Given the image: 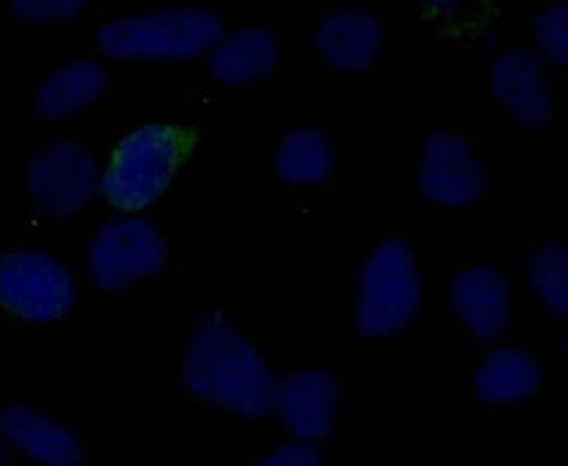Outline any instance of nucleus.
Returning <instances> with one entry per match:
<instances>
[{
  "mask_svg": "<svg viewBox=\"0 0 568 466\" xmlns=\"http://www.w3.org/2000/svg\"><path fill=\"white\" fill-rule=\"evenodd\" d=\"M385 40L383 21L367 11L327 13L315 29V48L341 71H367Z\"/></svg>",
  "mask_w": 568,
  "mask_h": 466,
  "instance_id": "obj_13",
  "label": "nucleus"
},
{
  "mask_svg": "<svg viewBox=\"0 0 568 466\" xmlns=\"http://www.w3.org/2000/svg\"><path fill=\"white\" fill-rule=\"evenodd\" d=\"M223 21L202 9H165L105 21L98 29V48L111 58L152 61V58H194L215 48Z\"/></svg>",
  "mask_w": 568,
  "mask_h": 466,
  "instance_id": "obj_3",
  "label": "nucleus"
},
{
  "mask_svg": "<svg viewBox=\"0 0 568 466\" xmlns=\"http://www.w3.org/2000/svg\"><path fill=\"white\" fill-rule=\"evenodd\" d=\"M422 283L412 246L383 242L364 262L356 291V327L362 336L385 338L404 331L417 315Z\"/></svg>",
  "mask_w": 568,
  "mask_h": 466,
  "instance_id": "obj_4",
  "label": "nucleus"
},
{
  "mask_svg": "<svg viewBox=\"0 0 568 466\" xmlns=\"http://www.w3.org/2000/svg\"><path fill=\"white\" fill-rule=\"evenodd\" d=\"M529 286L545 307L560 320L568 317V250L566 244H545L529 260Z\"/></svg>",
  "mask_w": 568,
  "mask_h": 466,
  "instance_id": "obj_18",
  "label": "nucleus"
},
{
  "mask_svg": "<svg viewBox=\"0 0 568 466\" xmlns=\"http://www.w3.org/2000/svg\"><path fill=\"white\" fill-rule=\"evenodd\" d=\"M454 307L462 323L477 338L493 341L508 327L511 317V291L504 275L487 265L466 267L456 275L450 288Z\"/></svg>",
  "mask_w": 568,
  "mask_h": 466,
  "instance_id": "obj_12",
  "label": "nucleus"
},
{
  "mask_svg": "<svg viewBox=\"0 0 568 466\" xmlns=\"http://www.w3.org/2000/svg\"><path fill=\"white\" fill-rule=\"evenodd\" d=\"M254 466H323V456L317 448L304 446V443H291V446L275 448Z\"/></svg>",
  "mask_w": 568,
  "mask_h": 466,
  "instance_id": "obj_21",
  "label": "nucleus"
},
{
  "mask_svg": "<svg viewBox=\"0 0 568 466\" xmlns=\"http://www.w3.org/2000/svg\"><path fill=\"white\" fill-rule=\"evenodd\" d=\"M82 0H13L11 13L29 24H55L77 17L82 9Z\"/></svg>",
  "mask_w": 568,
  "mask_h": 466,
  "instance_id": "obj_20",
  "label": "nucleus"
},
{
  "mask_svg": "<svg viewBox=\"0 0 568 466\" xmlns=\"http://www.w3.org/2000/svg\"><path fill=\"white\" fill-rule=\"evenodd\" d=\"M0 435L40 466H82V446L61 422L27 404L0 409Z\"/></svg>",
  "mask_w": 568,
  "mask_h": 466,
  "instance_id": "obj_11",
  "label": "nucleus"
},
{
  "mask_svg": "<svg viewBox=\"0 0 568 466\" xmlns=\"http://www.w3.org/2000/svg\"><path fill=\"white\" fill-rule=\"evenodd\" d=\"M333 171V148L317 129H296L275 150V173L288 184H320Z\"/></svg>",
  "mask_w": 568,
  "mask_h": 466,
  "instance_id": "obj_17",
  "label": "nucleus"
},
{
  "mask_svg": "<svg viewBox=\"0 0 568 466\" xmlns=\"http://www.w3.org/2000/svg\"><path fill=\"white\" fill-rule=\"evenodd\" d=\"M281 63V42L271 29L246 27L223 38L210 53V74L229 87L265 82Z\"/></svg>",
  "mask_w": 568,
  "mask_h": 466,
  "instance_id": "obj_14",
  "label": "nucleus"
},
{
  "mask_svg": "<svg viewBox=\"0 0 568 466\" xmlns=\"http://www.w3.org/2000/svg\"><path fill=\"white\" fill-rule=\"evenodd\" d=\"M0 304L29 323H55L77 304V283L48 254L13 252L0 257Z\"/></svg>",
  "mask_w": 568,
  "mask_h": 466,
  "instance_id": "obj_5",
  "label": "nucleus"
},
{
  "mask_svg": "<svg viewBox=\"0 0 568 466\" xmlns=\"http://www.w3.org/2000/svg\"><path fill=\"white\" fill-rule=\"evenodd\" d=\"M184 383L196 398L236 417L257 419L275 404L271 367L223 315L194 323L184 354Z\"/></svg>",
  "mask_w": 568,
  "mask_h": 466,
  "instance_id": "obj_1",
  "label": "nucleus"
},
{
  "mask_svg": "<svg viewBox=\"0 0 568 466\" xmlns=\"http://www.w3.org/2000/svg\"><path fill=\"white\" fill-rule=\"evenodd\" d=\"M87 260L100 288L121 291L163 271L169 244L150 221L123 217L94 233Z\"/></svg>",
  "mask_w": 568,
  "mask_h": 466,
  "instance_id": "obj_6",
  "label": "nucleus"
},
{
  "mask_svg": "<svg viewBox=\"0 0 568 466\" xmlns=\"http://www.w3.org/2000/svg\"><path fill=\"white\" fill-rule=\"evenodd\" d=\"M98 169L90 150L61 140L42 148L27 165V184L34 205L53 217H71L94 192Z\"/></svg>",
  "mask_w": 568,
  "mask_h": 466,
  "instance_id": "obj_7",
  "label": "nucleus"
},
{
  "mask_svg": "<svg viewBox=\"0 0 568 466\" xmlns=\"http://www.w3.org/2000/svg\"><path fill=\"white\" fill-rule=\"evenodd\" d=\"M419 189L435 205L462 207L487 189V171L464 136L438 131L422 144Z\"/></svg>",
  "mask_w": 568,
  "mask_h": 466,
  "instance_id": "obj_8",
  "label": "nucleus"
},
{
  "mask_svg": "<svg viewBox=\"0 0 568 466\" xmlns=\"http://www.w3.org/2000/svg\"><path fill=\"white\" fill-rule=\"evenodd\" d=\"M108 87V74L100 63L94 61H71L55 69L34 94V113L42 121H63L94 100L103 98Z\"/></svg>",
  "mask_w": 568,
  "mask_h": 466,
  "instance_id": "obj_15",
  "label": "nucleus"
},
{
  "mask_svg": "<svg viewBox=\"0 0 568 466\" xmlns=\"http://www.w3.org/2000/svg\"><path fill=\"white\" fill-rule=\"evenodd\" d=\"M542 369L535 356L521 348H495L479 364L475 396L485 404H514L540 391Z\"/></svg>",
  "mask_w": 568,
  "mask_h": 466,
  "instance_id": "obj_16",
  "label": "nucleus"
},
{
  "mask_svg": "<svg viewBox=\"0 0 568 466\" xmlns=\"http://www.w3.org/2000/svg\"><path fill=\"white\" fill-rule=\"evenodd\" d=\"M194 144V131L171 123H148L134 129L115 148L100 181L105 200L123 213L152 205L192 155Z\"/></svg>",
  "mask_w": 568,
  "mask_h": 466,
  "instance_id": "obj_2",
  "label": "nucleus"
},
{
  "mask_svg": "<svg viewBox=\"0 0 568 466\" xmlns=\"http://www.w3.org/2000/svg\"><path fill=\"white\" fill-rule=\"evenodd\" d=\"M275 404L291 433L304 440H320L336 425L338 383L320 369H304L275 385Z\"/></svg>",
  "mask_w": 568,
  "mask_h": 466,
  "instance_id": "obj_10",
  "label": "nucleus"
},
{
  "mask_svg": "<svg viewBox=\"0 0 568 466\" xmlns=\"http://www.w3.org/2000/svg\"><path fill=\"white\" fill-rule=\"evenodd\" d=\"M490 90L508 115L527 129L548 126L556 113L540 58L529 50H511L498 58L490 71Z\"/></svg>",
  "mask_w": 568,
  "mask_h": 466,
  "instance_id": "obj_9",
  "label": "nucleus"
},
{
  "mask_svg": "<svg viewBox=\"0 0 568 466\" xmlns=\"http://www.w3.org/2000/svg\"><path fill=\"white\" fill-rule=\"evenodd\" d=\"M535 38L556 65L568 63V6L552 3L535 19Z\"/></svg>",
  "mask_w": 568,
  "mask_h": 466,
  "instance_id": "obj_19",
  "label": "nucleus"
}]
</instances>
